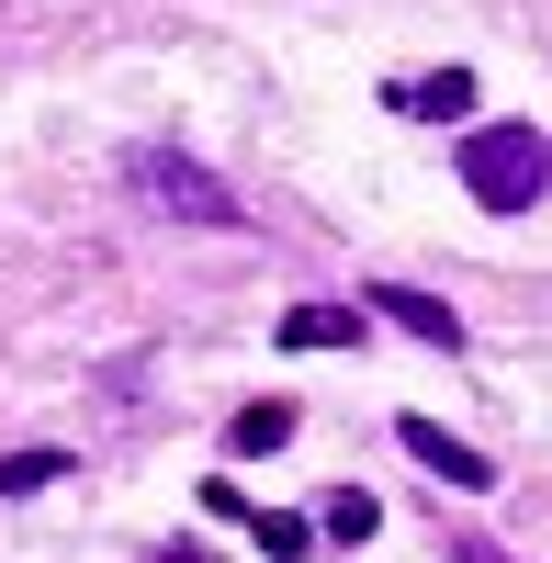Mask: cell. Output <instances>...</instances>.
Masks as SVG:
<instances>
[{
    "label": "cell",
    "instance_id": "cell-4",
    "mask_svg": "<svg viewBox=\"0 0 552 563\" xmlns=\"http://www.w3.org/2000/svg\"><path fill=\"white\" fill-rule=\"evenodd\" d=\"M384 102H395V113H418V124H474V68H429V79H395Z\"/></svg>",
    "mask_w": 552,
    "mask_h": 563
},
{
    "label": "cell",
    "instance_id": "cell-11",
    "mask_svg": "<svg viewBox=\"0 0 552 563\" xmlns=\"http://www.w3.org/2000/svg\"><path fill=\"white\" fill-rule=\"evenodd\" d=\"M451 563H508V552H496V541H474V530H463V541H451Z\"/></svg>",
    "mask_w": 552,
    "mask_h": 563
},
{
    "label": "cell",
    "instance_id": "cell-12",
    "mask_svg": "<svg viewBox=\"0 0 552 563\" xmlns=\"http://www.w3.org/2000/svg\"><path fill=\"white\" fill-rule=\"evenodd\" d=\"M169 563H214V552H169Z\"/></svg>",
    "mask_w": 552,
    "mask_h": 563
},
{
    "label": "cell",
    "instance_id": "cell-9",
    "mask_svg": "<svg viewBox=\"0 0 552 563\" xmlns=\"http://www.w3.org/2000/svg\"><path fill=\"white\" fill-rule=\"evenodd\" d=\"M316 530H328V541H373V530H384V496L339 485V496H328V519H316Z\"/></svg>",
    "mask_w": 552,
    "mask_h": 563
},
{
    "label": "cell",
    "instance_id": "cell-8",
    "mask_svg": "<svg viewBox=\"0 0 552 563\" xmlns=\"http://www.w3.org/2000/svg\"><path fill=\"white\" fill-rule=\"evenodd\" d=\"M283 440H294V406H283V395H271V406H238V417H225V451H238V462L283 451Z\"/></svg>",
    "mask_w": 552,
    "mask_h": 563
},
{
    "label": "cell",
    "instance_id": "cell-2",
    "mask_svg": "<svg viewBox=\"0 0 552 563\" xmlns=\"http://www.w3.org/2000/svg\"><path fill=\"white\" fill-rule=\"evenodd\" d=\"M124 180H135V203H158L169 225H238V192H225V180L203 169V158H180V147H135L124 158Z\"/></svg>",
    "mask_w": 552,
    "mask_h": 563
},
{
    "label": "cell",
    "instance_id": "cell-5",
    "mask_svg": "<svg viewBox=\"0 0 552 563\" xmlns=\"http://www.w3.org/2000/svg\"><path fill=\"white\" fill-rule=\"evenodd\" d=\"M395 440H406V451H418V462H429V474H451V485H496V462H485L474 440H451V429H440V417H406V429H395Z\"/></svg>",
    "mask_w": 552,
    "mask_h": 563
},
{
    "label": "cell",
    "instance_id": "cell-7",
    "mask_svg": "<svg viewBox=\"0 0 552 563\" xmlns=\"http://www.w3.org/2000/svg\"><path fill=\"white\" fill-rule=\"evenodd\" d=\"M361 327H373V305H294L283 350H361Z\"/></svg>",
    "mask_w": 552,
    "mask_h": 563
},
{
    "label": "cell",
    "instance_id": "cell-3",
    "mask_svg": "<svg viewBox=\"0 0 552 563\" xmlns=\"http://www.w3.org/2000/svg\"><path fill=\"white\" fill-rule=\"evenodd\" d=\"M361 305H373V316H395V327H406L418 350H463V316H451L440 294H406V282H373Z\"/></svg>",
    "mask_w": 552,
    "mask_h": 563
},
{
    "label": "cell",
    "instance_id": "cell-10",
    "mask_svg": "<svg viewBox=\"0 0 552 563\" xmlns=\"http://www.w3.org/2000/svg\"><path fill=\"white\" fill-rule=\"evenodd\" d=\"M68 474V451H0V496H34V485H57Z\"/></svg>",
    "mask_w": 552,
    "mask_h": 563
},
{
    "label": "cell",
    "instance_id": "cell-1",
    "mask_svg": "<svg viewBox=\"0 0 552 563\" xmlns=\"http://www.w3.org/2000/svg\"><path fill=\"white\" fill-rule=\"evenodd\" d=\"M451 158H463V192L485 214H530L552 192V135L541 124H463L451 135Z\"/></svg>",
    "mask_w": 552,
    "mask_h": 563
},
{
    "label": "cell",
    "instance_id": "cell-6",
    "mask_svg": "<svg viewBox=\"0 0 552 563\" xmlns=\"http://www.w3.org/2000/svg\"><path fill=\"white\" fill-rule=\"evenodd\" d=\"M203 507H214V519H238V530H260V552H305V541H316L305 519H283V507H260V496H238L225 474L203 485Z\"/></svg>",
    "mask_w": 552,
    "mask_h": 563
}]
</instances>
